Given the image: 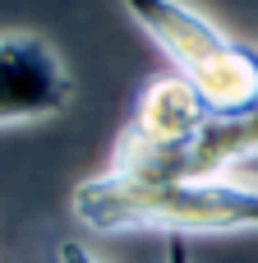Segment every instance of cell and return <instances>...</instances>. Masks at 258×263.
I'll list each match as a JSON object with an SVG mask.
<instances>
[{"label": "cell", "instance_id": "obj_1", "mask_svg": "<svg viewBox=\"0 0 258 263\" xmlns=\"http://www.w3.org/2000/svg\"><path fill=\"white\" fill-rule=\"evenodd\" d=\"M69 213L97 236L162 231L171 236H226L258 231V185L235 176L212 180H143L125 171H102L74 185Z\"/></svg>", "mask_w": 258, "mask_h": 263}, {"label": "cell", "instance_id": "obj_2", "mask_svg": "<svg viewBox=\"0 0 258 263\" xmlns=\"http://www.w3.org/2000/svg\"><path fill=\"white\" fill-rule=\"evenodd\" d=\"M74 79L37 32H0V125H32L69 111Z\"/></svg>", "mask_w": 258, "mask_h": 263}, {"label": "cell", "instance_id": "obj_3", "mask_svg": "<svg viewBox=\"0 0 258 263\" xmlns=\"http://www.w3.org/2000/svg\"><path fill=\"white\" fill-rule=\"evenodd\" d=\"M217 116L208 106V97L194 88V79L185 74H157L138 88V102L129 111V125L115 143L111 162L125 157H148V153H171L185 148L199 129H208Z\"/></svg>", "mask_w": 258, "mask_h": 263}, {"label": "cell", "instance_id": "obj_4", "mask_svg": "<svg viewBox=\"0 0 258 263\" xmlns=\"http://www.w3.org/2000/svg\"><path fill=\"white\" fill-rule=\"evenodd\" d=\"M249 157H258V111L231 116V120H212L185 148L125 157V162H111V171L143 176V180H212V176H231Z\"/></svg>", "mask_w": 258, "mask_h": 263}, {"label": "cell", "instance_id": "obj_5", "mask_svg": "<svg viewBox=\"0 0 258 263\" xmlns=\"http://www.w3.org/2000/svg\"><path fill=\"white\" fill-rule=\"evenodd\" d=\"M129 9V18L166 51V60L175 65V74L199 79L235 37H226L208 14H199L185 0H120Z\"/></svg>", "mask_w": 258, "mask_h": 263}, {"label": "cell", "instance_id": "obj_6", "mask_svg": "<svg viewBox=\"0 0 258 263\" xmlns=\"http://www.w3.org/2000/svg\"><path fill=\"white\" fill-rule=\"evenodd\" d=\"M194 88L208 97V106H212L217 120L258 111V46L231 42V46L194 79Z\"/></svg>", "mask_w": 258, "mask_h": 263}, {"label": "cell", "instance_id": "obj_7", "mask_svg": "<svg viewBox=\"0 0 258 263\" xmlns=\"http://www.w3.org/2000/svg\"><path fill=\"white\" fill-rule=\"evenodd\" d=\"M55 263H102L83 240H60L55 245Z\"/></svg>", "mask_w": 258, "mask_h": 263}, {"label": "cell", "instance_id": "obj_8", "mask_svg": "<svg viewBox=\"0 0 258 263\" xmlns=\"http://www.w3.org/2000/svg\"><path fill=\"white\" fill-rule=\"evenodd\" d=\"M166 263H194V259H189V245H185L180 236L166 240Z\"/></svg>", "mask_w": 258, "mask_h": 263}, {"label": "cell", "instance_id": "obj_9", "mask_svg": "<svg viewBox=\"0 0 258 263\" xmlns=\"http://www.w3.org/2000/svg\"><path fill=\"white\" fill-rule=\"evenodd\" d=\"M235 180H249V185H258V157H249V162H240L235 171H231Z\"/></svg>", "mask_w": 258, "mask_h": 263}]
</instances>
